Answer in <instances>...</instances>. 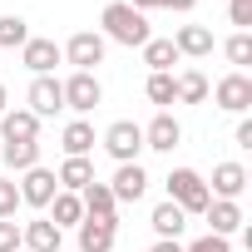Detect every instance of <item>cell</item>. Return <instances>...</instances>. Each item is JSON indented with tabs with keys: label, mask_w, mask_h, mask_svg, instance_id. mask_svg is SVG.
I'll list each match as a JSON object with an SVG mask.
<instances>
[{
	"label": "cell",
	"mask_w": 252,
	"mask_h": 252,
	"mask_svg": "<svg viewBox=\"0 0 252 252\" xmlns=\"http://www.w3.org/2000/svg\"><path fill=\"white\" fill-rule=\"evenodd\" d=\"M163 5H168V10H193L198 0H163Z\"/></svg>",
	"instance_id": "36"
},
{
	"label": "cell",
	"mask_w": 252,
	"mask_h": 252,
	"mask_svg": "<svg viewBox=\"0 0 252 252\" xmlns=\"http://www.w3.org/2000/svg\"><path fill=\"white\" fill-rule=\"evenodd\" d=\"M227 15H232V25H252V0H232V5H227Z\"/></svg>",
	"instance_id": "32"
},
{
	"label": "cell",
	"mask_w": 252,
	"mask_h": 252,
	"mask_svg": "<svg viewBox=\"0 0 252 252\" xmlns=\"http://www.w3.org/2000/svg\"><path fill=\"white\" fill-rule=\"evenodd\" d=\"M55 193H60V178L50 168H30L25 183H20V203H30V208H50Z\"/></svg>",
	"instance_id": "6"
},
{
	"label": "cell",
	"mask_w": 252,
	"mask_h": 252,
	"mask_svg": "<svg viewBox=\"0 0 252 252\" xmlns=\"http://www.w3.org/2000/svg\"><path fill=\"white\" fill-rule=\"evenodd\" d=\"M183 252H232V247H227V237H213V232H208V237H198V242L183 247Z\"/></svg>",
	"instance_id": "31"
},
{
	"label": "cell",
	"mask_w": 252,
	"mask_h": 252,
	"mask_svg": "<svg viewBox=\"0 0 252 252\" xmlns=\"http://www.w3.org/2000/svg\"><path fill=\"white\" fill-rule=\"evenodd\" d=\"M0 252H20V227L10 218H0Z\"/></svg>",
	"instance_id": "30"
},
{
	"label": "cell",
	"mask_w": 252,
	"mask_h": 252,
	"mask_svg": "<svg viewBox=\"0 0 252 252\" xmlns=\"http://www.w3.org/2000/svg\"><path fill=\"white\" fill-rule=\"evenodd\" d=\"M50 208H55V218H50L55 227H64V222H74V227H79V222H84L79 193H55V198H50Z\"/></svg>",
	"instance_id": "23"
},
{
	"label": "cell",
	"mask_w": 252,
	"mask_h": 252,
	"mask_svg": "<svg viewBox=\"0 0 252 252\" xmlns=\"http://www.w3.org/2000/svg\"><path fill=\"white\" fill-rule=\"evenodd\" d=\"M64 55H69L74 74H94V64H104V35H94V30H79V35L64 45Z\"/></svg>",
	"instance_id": "4"
},
{
	"label": "cell",
	"mask_w": 252,
	"mask_h": 252,
	"mask_svg": "<svg viewBox=\"0 0 252 252\" xmlns=\"http://www.w3.org/2000/svg\"><path fill=\"white\" fill-rule=\"evenodd\" d=\"M144 64H149L154 74H168V69L178 64V50H173V40H149V45H144Z\"/></svg>",
	"instance_id": "21"
},
{
	"label": "cell",
	"mask_w": 252,
	"mask_h": 252,
	"mask_svg": "<svg viewBox=\"0 0 252 252\" xmlns=\"http://www.w3.org/2000/svg\"><path fill=\"white\" fill-rule=\"evenodd\" d=\"M242 188H247V168H242V163H218V168H213V193H218L222 203H237Z\"/></svg>",
	"instance_id": "16"
},
{
	"label": "cell",
	"mask_w": 252,
	"mask_h": 252,
	"mask_svg": "<svg viewBox=\"0 0 252 252\" xmlns=\"http://www.w3.org/2000/svg\"><path fill=\"white\" fill-rule=\"evenodd\" d=\"M168 203H178L183 213H203V208L213 203V193H208V183H203L193 168H173V173H168Z\"/></svg>",
	"instance_id": "2"
},
{
	"label": "cell",
	"mask_w": 252,
	"mask_h": 252,
	"mask_svg": "<svg viewBox=\"0 0 252 252\" xmlns=\"http://www.w3.org/2000/svg\"><path fill=\"white\" fill-rule=\"evenodd\" d=\"M20 247L25 252H60V227L50 218H35V222L20 227Z\"/></svg>",
	"instance_id": "12"
},
{
	"label": "cell",
	"mask_w": 252,
	"mask_h": 252,
	"mask_svg": "<svg viewBox=\"0 0 252 252\" xmlns=\"http://www.w3.org/2000/svg\"><path fill=\"white\" fill-rule=\"evenodd\" d=\"M20 252H25V247H20Z\"/></svg>",
	"instance_id": "38"
},
{
	"label": "cell",
	"mask_w": 252,
	"mask_h": 252,
	"mask_svg": "<svg viewBox=\"0 0 252 252\" xmlns=\"http://www.w3.org/2000/svg\"><path fill=\"white\" fill-rule=\"evenodd\" d=\"M30 40V25L20 15H0V50H20Z\"/></svg>",
	"instance_id": "26"
},
{
	"label": "cell",
	"mask_w": 252,
	"mask_h": 252,
	"mask_svg": "<svg viewBox=\"0 0 252 252\" xmlns=\"http://www.w3.org/2000/svg\"><path fill=\"white\" fill-rule=\"evenodd\" d=\"M154 252H183V247H178V237H163V242H158Z\"/></svg>",
	"instance_id": "35"
},
{
	"label": "cell",
	"mask_w": 252,
	"mask_h": 252,
	"mask_svg": "<svg viewBox=\"0 0 252 252\" xmlns=\"http://www.w3.org/2000/svg\"><path fill=\"white\" fill-rule=\"evenodd\" d=\"M114 232H119V227H114L109 218H84V222H79V252H109V247H114Z\"/></svg>",
	"instance_id": "14"
},
{
	"label": "cell",
	"mask_w": 252,
	"mask_h": 252,
	"mask_svg": "<svg viewBox=\"0 0 252 252\" xmlns=\"http://www.w3.org/2000/svg\"><path fill=\"white\" fill-rule=\"evenodd\" d=\"M178 144H183V129H178V119H173V114H158L149 129H144V149L168 154V149H178Z\"/></svg>",
	"instance_id": "13"
},
{
	"label": "cell",
	"mask_w": 252,
	"mask_h": 252,
	"mask_svg": "<svg viewBox=\"0 0 252 252\" xmlns=\"http://www.w3.org/2000/svg\"><path fill=\"white\" fill-rule=\"evenodd\" d=\"M173 99H178V104H203V99H208V79H203L198 69L178 74V79H173Z\"/></svg>",
	"instance_id": "22"
},
{
	"label": "cell",
	"mask_w": 252,
	"mask_h": 252,
	"mask_svg": "<svg viewBox=\"0 0 252 252\" xmlns=\"http://www.w3.org/2000/svg\"><path fill=\"white\" fill-rule=\"evenodd\" d=\"M237 149H252V119L237 124Z\"/></svg>",
	"instance_id": "33"
},
{
	"label": "cell",
	"mask_w": 252,
	"mask_h": 252,
	"mask_svg": "<svg viewBox=\"0 0 252 252\" xmlns=\"http://www.w3.org/2000/svg\"><path fill=\"white\" fill-rule=\"evenodd\" d=\"M79 208H84V218H109V222H119L114 213H119V203H114V193H109V183H89V188H79Z\"/></svg>",
	"instance_id": "11"
},
{
	"label": "cell",
	"mask_w": 252,
	"mask_h": 252,
	"mask_svg": "<svg viewBox=\"0 0 252 252\" xmlns=\"http://www.w3.org/2000/svg\"><path fill=\"white\" fill-rule=\"evenodd\" d=\"M129 5H134L139 15H149V10H158V5H163V0H129Z\"/></svg>",
	"instance_id": "34"
},
{
	"label": "cell",
	"mask_w": 252,
	"mask_h": 252,
	"mask_svg": "<svg viewBox=\"0 0 252 252\" xmlns=\"http://www.w3.org/2000/svg\"><path fill=\"white\" fill-rule=\"evenodd\" d=\"M55 109H64V89H60V79L40 74V79L30 84V114L45 119V114H55Z\"/></svg>",
	"instance_id": "10"
},
{
	"label": "cell",
	"mask_w": 252,
	"mask_h": 252,
	"mask_svg": "<svg viewBox=\"0 0 252 252\" xmlns=\"http://www.w3.org/2000/svg\"><path fill=\"white\" fill-rule=\"evenodd\" d=\"M149 222H154V232H158V237H178V232L188 227V213H183L178 203H158Z\"/></svg>",
	"instance_id": "19"
},
{
	"label": "cell",
	"mask_w": 252,
	"mask_h": 252,
	"mask_svg": "<svg viewBox=\"0 0 252 252\" xmlns=\"http://www.w3.org/2000/svg\"><path fill=\"white\" fill-rule=\"evenodd\" d=\"M104 149L119 158V163H139V149H144V129L134 119H119L109 124V134H104Z\"/></svg>",
	"instance_id": "3"
},
{
	"label": "cell",
	"mask_w": 252,
	"mask_h": 252,
	"mask_svg": "<svg viewBox=\"0 0 252 252\" xmlns=\"http://www.w3.org/2000/svg\"><path fill=\"white\" fill-rule=\"evenodd\" d=\"M247 104H252V79H247V74H227V79H218V109L242 114Z\"/></svg>",
	"instance_id": "9"
},
{
	"label": "cell",
	"mask_w": 252,
	"mask_h": 252,
	"mask_svg": "<svg viewBox=\"0 0 252 252\" xmlns=\"http://www.w3.org/2000/svg\"><path fill=\"white\" fill-rule=\"evenodd\" d=\"M15 208H20V188L0 178V218H15Z\"/></svg>",
	"instance_id": "29"
},
{
	"label": "cell",
	"mask_w": 252,
	"mask_h": 252,
	"mask_svg": "<svg viewBox=\"0 0 252 252\" xmlns=\"http://www.w3.org/2000/svg\"><path fill=\"white\" fill-rule=\"evenodd\" d=\"M60 89H64V109H74V114H89V109H99V99H104V89H99L94 74H69Z\"/></svg>",
	"instance_id": "5"
},
{
	"label": "cell",
	"mask_w": 252,
	"mask_h": 252,
	"mask_svg": "<svg viewBox=\"0 0 252 252\" xmlns=\"http://www.w3.org/2000/svg\"><path fill=\"white\" fill-rule=\"evenodd\" d=\"M227 60H232V64H252V35H247V30H237V35L227 40Z\"/></svg>",
	"instance_id": "27"
},
{
	"label": "cell",
	"mask_w": 252,
	"mask_h": 252,
	"mask_svg": "<svg viewBox=\"0 0 252 252\" xmlns=\"http://www.w3.org/2000/svg\"><path fill=\"white\" fill-rule=\"evenodd\" d=\"M20 55H25V64H30V69H35V79H40V74H50V69L60 64V55H64V50H60L55 40H25V45H20Z\"/></svg>",
	"instance_id": "15"
},
{
	"label": "cell",
	"mask_w": 252,
	"mask_h": 252,
	"mask_svg": "<svg viewBox=\"0 0 252 252\" xmlns=\"http://www.w3.org/2000/svg\"><path fill=\"white\" fill-rule=\"evenodd\" d=\"M0 134H5V144H30L40 139V119L30 109H10V114H0Z\"/></svg>",
	"instance_id": "8"
},
{
	"label": "cell",
	"mask_w": 252,
	"mask_h": 252,
	"mask_svg": "<svg viewBox=\"0 0 252 252\" xmlns=\"http://www.w3.org/2000/svg\"><path fill=\"white\" fill-rule=\"evenodd\" d=\"M144 188H149V173H144L139 163H119V173H114V183H109L114 203H139Z\"/></svg>",
	"instance_id": "7"
},
{
	"label": "cell",
	"mask_w": 252,
	"mask_h": 252,
	"mask_svg": "<svg viewBox=\"0 0 252 252\" xmlns=\"http://www.w3.org/2000/svg\"><path fill=\"white\" fill-rule=\"evenodd\" d=\"M104 35L129 45V50H144L154 35H149V15H139L129 0H114V5H104Z\"/></svg>",
	"instance_id": "1"
},
{
	"label": "cell",
	"mask_w": 252,
	"mask_h": 252,
	"mask_svg": "<svg viewBox=\"0 0 252 252\" xmlns=\"http://www.w3.org/2000/svg\"><path fill=\"white\" fill-rule=\"evenodd\" d=\"M203 218H208L213 237H227V232H237V227H242V208H237V203H222V198H218V203H208V208H203Z\"/></svg>",
	"instance_id": "17"
},
{
	"label": "cell",
	"mask_w": 252,
	"mask_h": 252,
	"mask_svg": "<svg viewBox=\"0 0 252 252\" xmlns=\"http://www.w3.org/2000/svg\"><path fill=\"white\" fill-rule=\"evenodd\" d=\"M89 149H94V129H89L84 119H74L69 129H64V154H69V158H84Z\"/></svg>",
	"instance_id": "24"
},
{
	"label": "cell",
	"mask_w": 252,
	"mask_h": 252,
	"mask_svg": "<svg viewBox=\"0 0 252 252\" xmlns=\"http://www.w3.org/2000/svg\"><path fill=\"white\" fill-rule=\"evenodd\" d=\"M5 99H10V94H5V84H0V114H5Z\"/></svg>",
	"instance_id": "37"
},
{
	"label": "cell",
	"mask_w": 252,
	"mask_h": 252,
	"mask_svg": "<svg viewBox=\"0 0 252 252\" xmlns=\"http://www.w3.org/2000/svg\"><path fill=\"white\" fill-rule=\"evenodd\" d=\"M173 50L178 55H213V30L208 25H183L173 35Z\"/></svg>",
	"instance_id": "18"
},
{
	"label": "cell",
	"mask_w": 252,
	"mask_h": 252,
	"mask_svg": "<svg viewBox=\"0 0 252 252\" xmlns=\"http://www.w3.org/2000/svg\"><path fill=\"white\" fill-rule=\"evenodd\" d=\"M55 178H60V188H64V193H79V188H89V183H94V168H89V158H64V168H60Z\"/></svg>",
	"instance_id": "20"
},
{
	"label": "cell",
	"mask_w": 252,
	"mask_h": 252,
	"mask_svg": "<svg viewBox=\"0 0 252 252\" xmlns=\"http://www.w3.org/2000/svg\"><path fill=\"white\" fill-rule=\"evenodd\" d=\"M5 163L20 168V173L40 168V144H35V139H30V144H5Z\"/></svg>",
	"instance_id": "25"
},
{
	"label": "cell",
	"mask_w": 252,
	"mask_h": 252,
	"mask_svg": "<svg viewBox=\"0 0 252 252\" xmlns=\"http://www.w3.org/2000/svg\"><path fill=\"white\" fill-rule=\"evenodd\" d=\"M149 99L154 104H173V74H149Z\"/></svg>",
	"instance_id": "28"
}]
</instances>
